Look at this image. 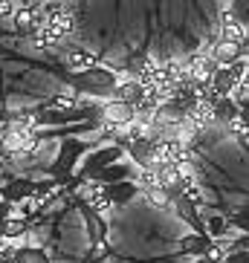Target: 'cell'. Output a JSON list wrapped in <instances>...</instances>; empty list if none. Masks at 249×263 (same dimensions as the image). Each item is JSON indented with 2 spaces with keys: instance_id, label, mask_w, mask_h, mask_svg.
Listing matches in <instances>:
<instances>
[{
  "instance_id": "obj_19",
  "label": "cell",
  "mask_w": 249,
  "mask_h": 263,
  "mask_svg": "<svg viewBox=\"0 0 249 263\" xmlns=\"http://www.w3.org/2000/svg\"><path fill=\"white\" fill-rule=\"evenodd\" d=\"M108 255H110V246L104 243V240H96L93 249L87 252V260H90V263H99V260H104Z\"/></svg>"
},
{
  "instance_id": "obj_12",
  "label": "cell",
  "mask_w": 249,
  "mask_h": 263,
  "mask_svg": "<svg viewBox=\"0 0 249 263\" xmlns=\"http://www.w3.org/2000/svg\"><path fill=\"white\" fill-rule=\"evenodd\" d=\"M26 229H29V223H26L24 217H9V220H3L0 223V237L3 240H17V237H24Z\"/></svg>"
},
{
  "instance_id": "obj_9",
  "label": "cell",
  "mask_w": 249,
  "mask_h": 263,
  "mask_svg": "<svg viewBox=\"0 0 249 263\" xmlns=\"http://www.w3.org/2000/svg\"><path fill=\"white\" fill-rule=\"evenodd\" d=\"M128 177H131V168H128V165H122V162H116V165L101 168L99 174L90 179V182H99V185H116V182H124Z\"/></svg>"
},
{
  "instance_id": "obj_4",
  "label": "cell",
  "mask_w": 249,
  "mask_h": 263,
  "mask_svg": "<svg viewBox=\"0 0 249 263\" xmlns=\"http://www.w3.org/2000/svg\"><path fill=\"white\" fill-rule=\"evenodd\" d=\"M218 38L229 41V44H238V47H246V24H238V21H235L232 9H226V15L220 17Z\"/></svg>"
},
{
  "instance_id": "obj_22",
  "label": "cell",
  "mask_w": 249,
  "mask_h": 263,
  "mask_svg": "<svg viewBox=\"0 0 249 263\" xmlns=\"http://www.w3.org/2000/svg\"><path fill=\"white\" fill-rule=\"evenodd\" d=\"M223 263H249V252H246V249H235V252H226Z\"/></svg>"
},
{
  "instance_id": "obj_7",
  "label": "cell",
  "mask_w": 249,
  "mask_h": 263,
  "mask_svg": "<svg viewBox=\"0 0 249 263\" xmlns=\"http://www.w3.org/2000/svg\"><path fill=\"white\" fill-rule=\"evenodd\" d=\"M81 151H84V145H81V142H76V139L67 142V145H64V151H61V156H58V159H55V165H52L55 177H58V179L67 177V174H70V165L78 159V154H81Z\"/></svg>"
},
{
  "instance_id": "obj_16",
  "label": "cell",
  "mask_w": 249,
  "mask_h": 263,
  "mask_svg": "<svg viewBox=\"0 0 249 263\" xmlns=\"http://www.w3.org/2000/svg\"><path fill=\"white\" fill-rule=\"evenodd\" d=\"M32 41H35V47H38V49H61V44H64L61 38H55L47 26H44L41 32H35V35H32Z\"/></svg>"
},
{
  "instance_id": "obj_14",
  "label": "cell",
  "mask_w": 249,
  "mask_h": 263,
  "mask_svg": "<svg viewBox=\"0 0 249 263\" xmlns=\"http://www.w3.org/2000/svg\"><path fill=\"white\" fill-rule=\"evenodd\" d=\"M211 113H215V122H232L238 116V101L229 96V99H218L211 104Z\"/></svg>"
},
{
  "instance_id": "obj_5",
  "label": "cell",
  "mask_w": 249,
  "mask_h": 263,
  "mask_svg": "<svg viewBox=\"0 0 249 263\" xmlns=\"http://www.w3.org/2000/svg\"><path fill=\"white\" fill-rule=\"evenodd\" d=\"M209 55H211V61L218 64V67H232V64H235V61H241L246 52H243V47H238V44L218 41V44L209 49Z\"/></svg>"
},
{
  "instance_id": "obj_2",
  "label": "cell",
  "mask_w": 249,
  "mask_h": 263,
  "mask_svg": "<svg viewBox=\"0 0 249 263\" xmlns=\"http://www.w3.org/2000/svg\"><path fill=\"white\" fill-rule=\"evenodd\" d=\"M96 58L93 52H87V49H81V47H67L64 49V67L73 72V76H81V72H90V70H96Z\"/></svg>"
},
{
  "instance_id": "obj_26",
  "label": "cell",
  "mask_w": 249,
  "mask_h": 263,
  "mask_svg": "<svg viewBox=\"0 0 249 263\" xmlns=\"http://www.w3.org/2000/svg\"><path fill=\"white\" fill-rule=\"evenodd\" d=\"M6 263H15V260H6Z\"/></svg>"
},
{
  "instance_id": "obj_15",
  "label": "cell",
  "mask_w": 249,
  "mask_h": 263,
  "mask_svg": "<svg viewBox=\"0 0 249 263\" xmlns=\"http://www.w3.org/2000/svg\"><path fill=\"white\" fill-rule=\"evenodd\" d=\"M229 220H226L223 214H211L209 220H206V226H203V232H206V237H215V240H223L226 234H229Z\"/></svg>"
},
{
  "instance_id": "obj_21",
  "label": "cell",
  "mask_w": 249,
  "mask_h": 263,
  "mask_svg": "<svg viewBox=\"0 0 249 263\" xmlns=\"http://www.w3.org/2000/svg\"><path fill=\"white\" fill-rule=\"evenodd\" d=\"M229 226H235V229H241L243 234H249V209H241L238 214L229 217Z\"/></svg>"
},
{
  "instance_id": "obj_17",
  "label": "cell",
  "mask_w": 249,
  "mask_h": 263,
  "mask_svg": "<svg viewBox=\"0 0 249 263\" xmlns=\"http://www.w3.org/2000/svg\"><path fill=\"white\" fill-rule=\"evenodd\" d=\"M223 257H226V246L220 240H215V243H209L206 252L197 257V263H223Z\"/></svg>"
},
{
  "instance_id": "obj_23",
  "label": "cell",
  "mask_w": 249,
  "mask_h": 263,
  "mask_svg": "<svg viewBox=\"0 0 249 263\" xmlns=\"http://www.w3.org/2000/svg\"><path fill=\"white\" fill-rule=\"evenodd\" d=\"M17 6L21 3H0V15H6V17H12L17 12Z\"/></svg>"
},
{
  "instance_id": "obj_1",
  "label": "cell",
  "mask_w": 249,
  "mask_h": 263,
  "mask_svg": "<svg viewBox=\"0 0 249 263\" xmlns=\"http://www.w3.org/2000/svg\"><path fill=\"white\" fill-rule=\"evenodd\" d=\"M122 154H124V151H122L119 145H104V147H99L96 154L87 156L84 168H81V177H84V179H93L101 168H108V165H116L119 159H122Z\"/></svg>"
},
{
  "instance_id": "obj_3",
  "label": "cell",
  "mask_w": 249,
  "mask_h": 263,
  "mask_svg": "<svg viewBox=\"0 0 249 263\" xmlns=\"http://www.w3.org/2000/svg\"><path fill=\"white\" fill-rule=\"evenodd\" d=\"M110 99L119 101V104H124V107L136 110L139 107V101L145 99V90H142L139 81H133V78H128V81H119L116 87H113V93H110Z\"/></svg>"
},
{
  "instance_id": "obj_18",
  "label": "cell",
  "mask_w": 249,
  "mask_h": 263,
  "mask_svg": "<svg viewBox=\"0 0 249 263\" xmlns=\"http://www.w3.org/2000/svg\"><path fill=\"white\" fill-rule=\"evenodd\" d=\"M15 263H49V257L41 249H15Z\"/></svg>"
},
{
  "instance_id": "obj_24",
  "label": "cell",
  "mask_w": 249,
  "mask_h": 263,
  "mask_svg": "<svg viewBox=\"0 0 249 263\" xmlns=\"http://www.w3.org/2000/svg\"><path fill=\"white\" fill-rule=\"evenodd\" d=\"M238 119L246 124V130H249V104H238Z\"/></svg>"
},
{
  "instance_id": "obj_11",
  "label": "cell",
  "mask_w": 249,
  "mask_h": 263,
  "mask_svg": "<svg viewBox=\"0 0 249 263\" xmlns=\"http://www.w3.org/2000/svg\"><path fill=\"white\" fill-rule=\"evenodd\" d=\"M104 116H108L110 127H122V124H131L133 119H136V113H133L131 107L119 104V101H110L108 107H104Z\"/></svg>"
},
{
  "instance_id": "obj_25",
  "label": "cell",
  "mask_w": 249,
  "mask_h": 263,
  "mask_svg": "<svg viewBox=\"0 0 249 263\" xmlns=\"http://www.w3.org/2000/svg\"><path fill=\"white\" fill-rule=\"evenodd\" d=\"M241 246H246V252H249V234L243 240H235V249H241ZM235 249H232V252H235Z\"/></svg>"
},
{
  "instance_id": "obj_10",
  "label": "cell",
  "mask_w": 249,
  "mask_h": 263,
  "mask_svg": "<svg viewBox=\"0 0 249 263\" xmlns=\"http://www.w3.org/2000/svg\"><path fill=\"white\" fill-rule=\"evenodd\" d=\"M84 200H87V209L96 211V214H104V211L113 209V205L108 202V197H104V188H101L99 182H87V188H84Z\"/></svg>"
},
{
  "instance_id": "obj_13",
  "label": "cell",
  "mask_w": 249,
  "mask_h": 263,
  "mask_svg": "<svg viewBox=\"0 0 249 263\" xmlns=\"http://www.w3.org/2000/svg\"><path fill=\"white\" fill-rule=\"evenodd\" d=\"M209 243H211V240L206 237V234H186V237L180 240V249H183L186 255H191V257H200Z\"/></svg>"
},
{
  "instance_id": "obj_8",
  "label": "cell",
  "mask_w": 249,
  "mask_h": 263,
  "mask_svg": "<svg viewBox=\"0 0 249 263\" xmlns=\"http://www.w3.org/2000/svg\"><path fill=\"white\" fill-rule=\"evenodd\" d=\"M104 188V197H108L110 205H124V202H131L136 194H139V188H136V182H116V185H101Z\"/></svg>"
},
{
  "instance_id": "obj_6",
  "label": "cell",
  "mask_w": 249,
  "mask_h": 263,
  "mask_svg": "<svg viewBox=\"0 0 249 263\" xmlns=\"http://www.w3.org/2000/svg\"><path fill=\"white\" fill-rule=\"evenodd\" d=\"M3 202H9V205H21L24 200H29L32 194H35V182H29V179H12L9 185H3Z\"/></svg>"
},
{
  "instance_id": "obj_20",
  "label": "cell",
  "mask_w": 249,
  "mask_h": 263,
  "mask_svg": "<svg viewBox=\"0 0 249 263\" xmlns=\"http://www.w3.org/2000/svg\"><path fill=\"white\" fill-rule=\"evenodd\" d=\"M145 197H148L151 205H156V209H171V197L165 191H142Z\"/></svg>"
}]
</instances>
